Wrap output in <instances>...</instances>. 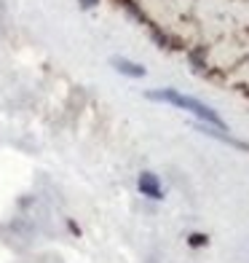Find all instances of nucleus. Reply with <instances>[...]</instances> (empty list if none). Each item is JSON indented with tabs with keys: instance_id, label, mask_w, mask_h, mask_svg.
Here are the masks:
<instances>
[{
	"instance_id": "f257e3e1",
	"label": "nucleus",
	"mask_w": 249,
	"mask_h": 263,
	"mask_svg": "<svg viewBox=\"0 0 249 263\" xmlns=\"http://www.w3.org/2000/svg\"><path fill=\"white\" fill-rule=\"evenodd\" d=\"M148 100H153V102H169V105H174V107H180V110L196 116L201 124H212V126L225 129V121H222L215 110H212L209 105H204V102L196 100V97H188V94H180L177 89H156V91H148Z\"/></svg>"
},
{
	"instance_id": "f03ea898",
	"label": "nucleus",
	"mask_w": 249,
	"mask_h": 263,
	"mask_svg": "<svg viewBox=\"0 0 249 263\" xmlns=\"http://www.w3.org/2000/svg\"><path fill=\"white\" fill-rule=\"evenodd\" d=\"M137 188H139L142 196H148V199H153V201L163 199V188H161V183H158V175H153V172H142V175L137 177Z\"/></svg>"
},
{
	"instance_id": "7ed1b4c3",
	"label": "nucleus",
	"mask_w": 249,
	"mask_h": 263,
	"mask_svg": "<svg viewBox=\"0 0 249 263\" xmlns=\"http://www.w3.org/2000/svg\"><path fill=\"white\" fill-rule=\"evenodd\" d=\"M198 132H201V135H206V137H215L220 142H228V145L239 148V151H249V142L236 140L233 135H228V129H220V126H212V124H201L198 121Z\"/></svg>"
},
{
	"instance_id": "20e7f679",
	"label": "nucleus",
	"mask_w": 249,
	"mask_h": 263,
	"mask_svg": "<svg viewBox=\"0 0 249 263\" xmlns=\"http://www.w3.org/2000/svg\"><path fill=\"white\" fill-rule=\"evenodd\" d=\"M110 65H113L121 76H129V78H145V67L137 65V62H132V59H126V57H113Z\"/></svg>"
},
{
	"instance_id": "39448f33",
	"label": "nucleus",
	"mask_w": 249,
	"mask_h": 263,
	"mask_svg": "<svg viewBox=\"0 0 249 263\" xmlns=\"http://www.w3.org/2000/svg\"><path fill=\"white\" fill-rule=\"evenodd\" d=\"M188 245H191V247H206L209 245V236L206 234H191V236H188Z\"/></svg>"
},
{
	"instance_id": "423d86ee",
	"label": "nucleus",
	"mask_w": 249,
	"mask_h": 263,
	"mask_svg": "<svg viewBox=\"0 0 249 263\" xmlns=\"http://www.w3.org/2000/svg\"><path fill=\"white\" fill-rule=\"evenodd\" d=\"M78 3H80V8H94V6H99V0H78Z\"/></svg>"
},
{
	"instance_id": "0eeeda50",
	"label": "nucleus",
	"mask_w": 249,
	"mask_h": 263,
	"mask_svg": "<svg viewBox=\"0 0 249 263\" xmlns=\"http://www.w3.org/2000/svg\"><path fill=\"white\" fill-rule=\"evenodd\" d=\"M67 229L73 231L75 236H80V229H78V223H75V220H67Z\"/></svg>"
}]
</instances>
